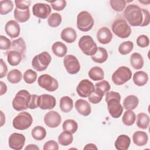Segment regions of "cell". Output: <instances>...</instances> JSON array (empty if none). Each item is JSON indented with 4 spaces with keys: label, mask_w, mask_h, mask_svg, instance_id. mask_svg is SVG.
<instances>
[{
    "label": "cell",
    "mask_w": 150,
    "mask_h": 150,
    "mask_svg": "<svg viewBox=\"0 0 150 150\" xmlns=\"http://www.w3.org/2000/svg\"><path fill=\"white\" fill-rule=\"evenodd\" d=\"M121 96L119 93L110 91L106 93L105 101L107 108L111 116L114 118H119L123 111L124 108L120 104Z\"/></svg>",
    "instance_id": "6da1fadb"
},
{
    "label": "cell",
    "mask_w": 150,
    "mask_h": 150,
    "mask_svg": "<svg viewBox=\"0 0 150 150\" xmlns=\"http://www.w3.org/2000/svg\"><path fill=\"white\" fill-rule=\"evenodd\" d=\"M124 15L128 23L132 26H141L143 22L142 10L138 5H128L124 10Z\"/></svg>",
    "instance_id": "7a4b0ae2"
},
{
    "label": "cell",
    "mask_w": 150,
    "mask_h": 150,
    "mask_svg": "<svg viewBox=\"0 0 150 150\" xmlns=\"http://www.w3.org/2000/svg\"><path fill=\"white\" fill-rule=\"evenodd\" d=\"M30 96L31 95L27 90H19L12 100V104L13 108L18 111L26 110L28 108Z\"/></svg>",
    "instance_id": "3957f363"
},
{
    "label": "cell",
    "mask_w": 150,
    "mask_h": 150,
    "mask_svg": "<svg viewBox=\"0 0 150 150\" xmlns=\"http://www.w3.org/2000/svg\"><path fill=\"white\" fill-rule=\"evenodd\" d=\"M78 45L84 54L90 56L96 53L98 48L92 37L89 35L81 36L79 40Z\"/></svg>",
    "instance_id": "277c9868"
},
{
    "label": "cell",
    "mask_w": 150,
    "mask_h": 150,
    "mask_svg": "<svg viewBox=\"0 0 150 150\" xmlns=\"http://www.w3.org/2000/svg\"><path fill=\"white\" fill-rule=\"evenodd\" d=\"M112 32L119 38L125 39L128 38L131 33V29L125 20L118 19L111 26Z\"/></svg>",
    "instance_id": "5b68a950"
},
{
    "label": "cell",
    "mask_w": 150,
    "mask_h": 150,
    "mask_svg": "<svg viewBox=\"0 0 150 150\" xmlns=\"http://www.w3.org/2000/svg\"><path fill=\"white\" fill-rule=\"evenodd\" d=\"M33 122L32 115L26 111L19 113L13 120V127L19 130H25L29 128Z\"/></svg>",
    "instance_id": "8992f818"
},
{
    "label": "cell",
    "mask_w": 150,
    "mask_h": 150,
    "mask_svg": "<svg viewBox=\"0 0 150 150\" xmlns=\"http://www.w3.org/2000/svg\"><path fill=\"white\" fill-rule=\"evenodd\" d=\"M94 21L91 15L87 11L80 12L77 16V27L82 32L90 30L94 26Z\"/></svg>",
    "instance_id": "52a82bcc"
},
{
    "label": "cell",
    "mask_w": 150,
    "mask_h": 150,
    "mask_svg": "<svg viewBox=\"0 0 150 150\" xmlns=\"http://www.w3.org/2000/svg\"><path fill=\"white\" fill-rule=\"evenodd\" d=\"M131 76L132 71L129 68L126 66H121L114 72L111 79L115 84L121 86L129 81Z\"/></svg>",
    "instance_id": "ba28073f"
},
{
    "label": "cell",
    "mask_w": 150,
    "mask_h": 150,
    "mask_svg": "<svg viewBox=\"0 0 150 150\" xmlns=\"http://www.w3.org/2000/svg\"><path fill=\"white\" fill-rule=\"evenodd\" d=\"M51 60L52 57L50 54L47 52H43L33 58L32 66L35 70L42 71L47 69Z\"/></svg>",
    "instance_id": "9c48e42d"
},
{
    "label": "cell",
    "mask_w": 150,
    "mask_h": 150,
    "mask_svg": "<svg viewBox=\"0 0 150 150\" xmlns=\"http://www.w3.org/2000/svg\"><path fill=\"white\" fill-rule=\"evenodd\" d=\"M38 83L40 87L49 91H54L59 87L57 80L47 74L40 76L38 79Z\"/></svg>",
    "instance_id": "30bf717a"
},
{
    "label": "cell",
    "mask_w": 150,
    "mask_h": 150,
    "mask_svg": "<svg viewBox=\"0 0 150 150\" xmlns=\"http://www.w3.org/2000/svg\"><path fill=\"white\" fill-rule=\"evenodd\" d=\"M63 64L67 71L71 74L77 73L80 69V64L78 59L72 54L64 56Z\"/></svg>",
    "instance_id": "8fae6325"
},
{
    "label": "cell",
    "mask_w": 150,
    "mask_h": 150,
    "mask_svg": "<svg viewBox=\"0 0 150 150\" xmlns=\"http://www.w3.org/2000/svg\"><path fill=\"white\" fill-rule=\"evenodd\" d=\"M94 90L93 83L87 79L82 80L76 87V91L78 95L83 98L88 97Z\"/></svg>",
    "instance_id": "7c38bea8"
},
{
    "label": "cell",
    "mask_w": 150,
    "mask_h": 150,
    "mask_svg": "<svg viewBox=\"0 0 150 150\" xmlns=\"http://www.w3.org/2000/svg\"><path fill=\"white\" fill-rule=\"evenodd\" d=\"M32 12L34 16L40 19H46L51 12L49 5L45 3H36L32 7Z\"/></svg>",
    "instance_id": "4fadbf2b"
},
{
    "label": "cell",
    "mask_w": 150,
    "mask_h": 150,
    "mask_svg": "<svg viewBox=\"0 0 150 150\" xmlns=\"http://www.w3.org/2000/svg\"><path fill=\"white\" fill-rule=\"evenodd\" d=\"M26 141L25 137L19 133L14 132L12 134L8 139V144L11 148L15 150L22 149Z\"/></svg>",
    "instance_id": "5bb4252c"
},
{
    "label": "cell",
    "mask_w": 150,
    "mask_h": 150,
    "mask_svg": "<svg viewBox=\"0 0 150 150\" xmlns=\"http://www.w3.org/2000/svg\"><path fill=\"white\" fill-rule=\"evenodd\" d=\"M62 118L60 114L55 111H50L44 117V122L47 127L52 128L57 127L61 123Z\"/></svg>",
    "instance_id": "9a60e30c"
},
{
    "label": "cell",
    "mask_w": 150,
    "mask_h": 150,
    "mask_svg": "<svg viewBox=\"0 0 150 150\" xmlns=\"http://www.w3.org/2000/svg\"><path fill=\"white\" fill-rule=\"evenodd\" d=\"M39 106L42 110H51L54 108L56 101V98L52 95L42 94L39 96Z\"/></svg>",
    "instance_id": "2e32d148"
},
{
    "label": "cell",
    "mask_w": 150,
    "mask_h": 150,
    "mask_svg": "<svg viewBox=\"0 0 150 150\" xmlns=\"http://www.w3.org/2000/svg\"><path fill=\"white\" fill-rule=\"evenodd\" d=\"M5 30L6 33L11 38L18 37L21 31L19 23L14 20H11L7 22L5 26Z\"/></svg>",
    "instance_id": "e0dca14e"
},
{
    "label": "cell",
    "mask_w": 150,
    "mask_h": 150,
    "mask_svg": "<svg viewBox=\"0 0 150 150\" xmlns=\"http://www.w3.org/2000/svg\"><path fill=\"white\" fill-rule=\"evenodd\" d=\"M112 38V35L110 30L107 27L101 28L97 33V40L101 44L109 43Z\"/></svg>",
    "instance_id": "ac0fdd59"
},
{
    "label": "cell",
    "mask_w": 150,
    "mask_h": 150,
    "mask_svg": "<svg viewBox=\"0 0 150 150\" xmlns=\"http://www.w3.org/2000/svg\"><path fill=\"white\" fill-rule=\"evenodd\" d=\"M75 108L77 112L83 116L89 115L91 111L89 103L83 99H79L75 102Z\"/></svg>",
    "instance_id": "d6986e66"
},
{
    "label": "cell",
    "mask_w": 150,
    "mask_h": 150,
    "mask_svg": "<svg viewBox=\"0 0 150 150\" xmlns=\"http://www.w3.org/2000/svg\"><path fill=\"white\" fill-rule=\"evenodd\" d=\"M60 37L64 42L68 43H71L76 40L77 33L73 28L67 27L63 29L60 34Z\"/></svg>",
    "instance_id": "ffe728a7"
},
{
    "label": "cell",
    "mask_w": 150,
    "mask_h": 150,
    "mask_svg": "<svg viewBox=\"0 0 150 150\" xmlns=\"http://www.w3.org/2000/svg\"><path fill=\"white\" fill-rule=\"evenodd\" d=\"M130 144V138L127 135L122 134L117 137L114 145L115 148L118 150H127Z\"/></svg>",
    "instance_id": "44dd1931"
},
{
    "label": "cell",
    "mask_w": 150,
    "mask_h": 150,
    "mask_svg": "<svg viewBox=\"0 0 150 150\" xmlns=\"http://www.w3.org/2000/svg\"><path fill=\"white\" fill-rule=\"evenodd\" d=\"M9 50H15L19 52L22 57L25 56L26 51V46L24 40L22 38H19L12 42V45Z\"/></svg>",
    "instance_id": "7402d4cb"
},
{
    "label": "cell",
    "mask_w": 150,
    "mask_h": 150,
    "mask_svg": "<svg viewBox=\"0 0 150 150\" xmlns=\"http://www.w3.org/2000/svg\"><path fill=\"white\" fill-rule=\"evenodd\" d=\"M132 140L134 144L138 146H142L147 144L148 137L145 132L138 131L134 133L132 135Z\"/></svg>",
    "instance_id": "603a6c76"
},
{
    "label": "cell",
    "mask_w": 150,
    "mask_h": 150,
    "mask_svg": "<svg viewBox=\"0 0 150 150\" xmlns=\"http://www.w3.org/2000/svg\"><path fill=\"white\" fill-rule=\"evenodd\" d=\"M138 98L134 95H129L126 97L123 101V107L128 110H133L138 105Z\"/></svg>",
    "instance_id": "cb8c5ba5"
},
{
    "label": "cell",
    "mask_w": 150,
    "mask_h": 150,
    "mask_svg": "<svg viewBox=\"0 0 150 150\" xmlns=\"http://www.w3.org/2000/svg\"><path fill=\"white\" fill-rule=\"evenodd\" d=\"M52 50L54 54L59 57H63L65 56L67 52V46L63 43L59 41L53 44Z\"/></svg>",
    "instance_id": "d4e9b609"
},
{
    "label": "cell",
    "mask_w": 150,
    "mask_h": 150,
    "mask_svg": "<svg viewBox=\"0 0 150 150\" xmlns=\"http://www.w3.org/2000/svg\"><path fill=\"white\" fill-rule=\"evenodd\" d=\"M148 81V75L144 71H138L133 76V81L138 86H144Z\"/></svg>",
    "instance_id": "484cf974"
},
{
    "label": "cell",
    "mask_w": 150,
    "mask_h": 150,
    "mask_svg": "<svg viewBox=\"0 0 150 150\" xmlns=\"http://www.w3.org/2000/svg\"><path fill=\"white\" fill-rule=\"evenodd\" d=\"M22 54L15 50H9L7 54V60L9 64L12 66H16L18 65L22 59Z\"/></svg>",
    "instance_id": "4316f807"
},
{
    "label": "cell",
    "mask_w": 150,
    "mask_h": 150,
    "mask_svg": "<svg viewBox=\"0 0 150 150\" xmlns=\"http://www.w3.org/2000/svg\"><path fill=\"white\" fill-rule=\"evenodd\" d=\"M108 53L105 49L101 47L97 48L96 53L91 56V59L96 63H103L108 59Z\"/></svg>",
    "instance_id": "83f0119b"
},
{
    "label": "cell",
    "mask_w": 150,
    "mask_h": 150,
    "mask_svg": "<svg viewBox=\"0 0 150 150\" xmlns=\"http://www.w3.org/2000/svg\"><path fill=\"white\" fill-rule=\"evenodd\" d=\"M59 107L62 111L64 112H70L73 107V100L69 96H63L60 100Z\"/></svg>",
    "instance_id": "f1b7e54d"
},
{
    "label": "cell",
    "mask_w": 150,
    "mask_h": 150,
    "mask_svg": "<svg viewBox=\"0 0 150 150\" xmlns=\"http://www.w3.org/2000/svg\"><path fill=\"white\" fill-rule=\"evenodd\" d=\"M130 64L132 67L136 69L139 70L142 68L144 66V59L141 54L138 53H134L130 56Z\"/></svg>",
    "instance_id": "f546056e"
},
{
    "label": "cell",
    "mask_w": 150,
    "mask_h": 150,
    "mask_svg": "<svg viewBox=\"0 0 150 150\" xmlns=\"http://www.w3.org/2000/svg\"><path fill=\"white\" fill-rule=\"evenodd\" d=\"M13 15L16 21L23 23L29 20L30 18V11L29 9L21 10L15 8Z\"/></svg>",
    "instance_id": "4dcf8cb0"
},
{
    "label": "cell",
    "mask_w": 150,
    "mask_h": 150,
    "mask_svg": "<svg viewBox=\"0 0 150 150\" xmlns=\"http://www.w3.org/2000/svg\"><path fill=\"white\" fill-rule=\"evenodd\" d=\"M89 77L94 81L103 80L104 78V73L103 70L98 66L92 67L88 71Z\"/></svg>",
    "instance_id": "1f68e13d"
},
{
    "label": "cell",
    "mask_w": 150,
    "mask_h": 150,
    "mask_svg": "<svg viewBox=\"0 0 150 150\" xmlns=\"http://www.w3.org/2000/svg\"><path fill=\"white\" fill-rule=\"evenodd\" d=\"M149 117L144 112L139 113L137 116V125L138 128L146 129L149 127Z\"/></svg>",
    "instance_id": "d6a6232c"
},
{
    "label": "cell",
    "mask_w": 150,
    "mask_h": 150,
    "mask_svg": "<svg viewBox=\"0 0 150 150\" xmlns=\"http://www.w3.org/2000/svg\"><path fill=\"white\" fill-rule=\"evenodd\" d=\"M73 137L71 132L64 131L58 137L59 143L63 146H67L72 143Z\"/></svg>",
    "instance_id": "836d02e7"
},
{
    "label": "cell",
    "mask_w": 150,
    "mask_h": 150,
    "mask_svg": "<svg viewBox=\"0 0 150 150\" xmlns=\"http://www.w3.org/2000/svg\"><path fill=\"white\" fill-rule=\"evenodd\" d=\"M32 137L37 141L43 140L46 136V131L45 128L38 125L34 127L31 132Z\"/></svg>",
    "instance_id": "e575fe53"
},
{
    "label": "cell",
    "mask_w": 150,
    "mask_h": 150,
    "mask_svg": "<svg viewBox=\"0 0 150 150\" xmlns=\"http://www.w3.org/2000/svg\"><path fill=\"white\" fill-rule=\"evenodd\" d=\"M95 86V90L102 96H104L106 93L109 92L111 88L110 83L106 80H101L97 83Z\"/></svg>",
    "instance_id": "d590c367"
},
{
    "label": "cell",
    "mask_w": 150,
    "mask_h": 150,
    "mask_svg": "<svg viewBox=\"0 0 150 150\" xmlns=\"http://www.w3.org/2000/svg\"><path fill=\"white\" fill-rule=\"evenodd\" d=\"M22 78V74L18 69H12L7 74V79L12 84L18 83L21 81Z\"/></svg>",
    "instance_id": "8d00e7d4"
},
{
    "label": "cell",
    "mask_w": 150,
    "mask_h": 150,
    "mask_svg": "<svg viewBox=\"0 0 150 150\" xmlns=\"http://www.w3.org/2000/svg\"><path fill=\"white\" fill-rule=\"evenodd\" d=\"M63 129L66 131H69L72 134H74L78 128V124L76 121L71 119L65 120L62 125Z\"/></svg>",
    "instance_id": "74e56055"
},
{
    "label": "cell",
    "mask_w": 150,
    "mask_h": 150,
    "mask_svg": "<svg viewBox=\"0 0 150 150\" xmlns=\"http://www.w3.org/2000/svg\"><path fill=\"white\" fill-rule=\"evenodd\" d=\"M135 119L136 116L132 110H127L124 112L122 118V121L125 125L131 126L134 124Z\"/></svg>",
    "instance_id": "f35d334b"
},
{
    "label": "cell",
    "mask_w": 150,
    "mask_h": 150,
    "mask_svg": "<svg viewBox=\"0 0 150 150\" xmlns=\"http://www.w3.org/2000/svg\"><path fill=\"white\" fill-rule=\"evenodd\" d=\"M13 8V4L12 1L5 0L0 2V13L1 15H6L11 12Z\"/></svg>",
    "instance_id": "ab89813d"
},
{
    "label": "cell",
    "mask_w": 150,
    "mask_h": 150,
    "mask_svg": "<svg viewBox=\"0 0 150 150\" xmlns=\"http://www.w3.org/2000/svg\"><path fill=\"white\" fill-rule=\"evenodd\" d=\"M134 48V44L131 41H125L121 43L118 47V52L122 55L129 54Z\"/></svg>",
    "instance_id": "60d3db41"
},
{
    "label": "cell",
    "mask_w": 150,
    "mask_h": 150,
    "mask_svg": "<svg viewBox=\"0 0 150 150\" xmlns=\"http://www.w3.org/2000/svg\"><path fill=\"white\" fill-rule=\"evenodd\" d=\"M62 16L59 13H52L47 19L48 25L52 28H56L60 25Z\"/></svg>",
    "instance_id": "b9f144b4"
},
{
    "label": "cell",
    "mask_w": 150,
    "mask_h": 150,
    "mask_svg": "<svg viewBox=\"0 0 150 150\" xmlns=\"http://www.w3.org/2000/svg\"><path fill=\"white\" fill-rule=\"evenodd\" d=\"M23 80L28 84H32L37 79V73L32 69H28L23 74Z\"/></svg>",
    "instance_id": "7bdbcfd3"
},
{
    "label": "cell",
    "mask_w": 150,
    "mask_h": 150,
    "mask_svg": "<svg viewBox=\"0 0 150 150\" xmlns=\"http://www.w3.org/2000/svg\"><path fill=\"white\" fill-rule=\"evenodd\" d=\"M110 4L113 10L116 12H121L124 9L126 1L124 0H111Z\"/></svg>",
    "instance_id": "ee69618b"
},
{
    "label": "cell",
    "mask_w": 150,
    "mask_h": 150,
    "mask_svg": "<svg viewBox=\"0 0 150 150\" xmlns=\"http://www.w3.org/2000/svg\"><path fill=\"white\" fill-rule=\"evenodd\" d=\"M137 44L138 46L142 48L148 47L149 44V40L148 37L144 35L139 36L137 39Z\"/></svg>",
    "instance_id": "f6af8a7d"
},
{
    "label": "cell",
    "mask_w": 150,
    "mask_h": 150,
    "mask_svg": "<svg viewBox=\"0 0 150 150\" xmlns=\"http://www.w3.org/2000/svg\"><path fill=\"white\" fill-rule=\"evenodd\" d=\"M12 45V42L6 37L1 35L0 36V49L1 50L10 49Z\"/></svg>",
    "instance_id": "bcb514c9"
},
{
    "label": "cell",
    "mask_w": 150,
    "mask_h": 150,
    "mask_svg": "<svg viewBox=\"0 0 150 150\" xmlns=\"http://www.w3.org/2000/svg\"><path fill=\"white\" fill-rule=\"evenodd\" d=\"M15 4L16 8L21 10H27L29 9L31 1L29 0H16L15 1Z\"/></svg>",
    "instance_id": "7dc6e473"
},
{
    "label": "cell",
    "mask_w": 150,
    "mask_h": 150,
    "mask_svg": "<svg viewBox=\"0 0 150 150\" xmlns=\"http://www.w3.org/2000/svg\"><path fill=\"white\" fill-rule=\"evenodd\" d=\"M51 4L52 8L57 11H62L66 6V1L64 0H58L54 2H49Z\"/></svg>",
    "instance_id": "c3c4849f"
},
{
    "label": "cell",
    "mask_w": 150,
    "mask_h": 150,
    "mask_svg": "<svg viewBox=\"0 0 150 150\" xmlns=\"http://www.w3.org/2000/svg\"><path fill=\"white\" fill-rule=\"evenodd\" d=\"M39 106V96L32 94L30 96V100L28 105V108L33 110L36 109Z\"/></svg>",
    "instance_id": "681fc988"
},
{
    "label": "cell",
    "mask_w": 150,
    "mask_h": 150,
    "mask_svg": "<svg viewBox=\"0 0 150 150\" xmlns=\"http://www.w3.org/2000/svg\"><path fill=\"white\" fill-rule=\"evenodd\" d=\"M103 97V96L94 90V91L88 97V100L93 104H97L101 101Z\"/></svg>",
    "instance_id": "f907efd6"
},
{
    "label": "cell",
    "mask_w": 150,
    "mask_h": 150,
    "mask_svg": "<svg viewBox=\"0 0 150 150\" xmlns=\"http://www.w3.org/2000/svg\"><path fill=\"white\" fill-rule=\"evenodd\" d=\"M43 150H58L59 149V145L54 140H49L47 141L43 146Z\"/></svg>",
    "instance_id": "816d5d0a"
},
{
    "label": "cell",
    "mask_w": 150,
    "mask_h": 150,
    "mask_svg": "<svg viewBox=\"0 0 150 150\" xmlns=\"http://www.w3.org/2000/svg\"><path fill=\"white\" fill-rule=\"evenodd\" d=\"M143 14V22L140 26H146L149 25L150 22V15L148 10L145 9H141Z\"/></svg>",
    "instance_id": "f5cc1de1"
},
{
    "label": "cell",
    "mask_w": 150,
    "mask_h": 150,
    "mask_svg": "<svg viewBox=\"0 0 150 150\" xmlns=\"http://www.w3.org/2000/svg\"><path fill=\"white\" fill-rule=\"evenodd\" d=\"M1 62V66H0V78L2 79L4 77L7 73L8 68L6 66V63L4 62L2 59H0Z\"/></svg>",
    "instance_id": "db71d44e"
},
{
    "label": "cell",
    "mask_w": 150,
    "mask_h": 150,
    "mask_svg": "<svg viewBox=\"0 0 150 150\" xmlns=\"http://www.w3.org/2000/svg\"><path fill=\"white\" fill-rule=\"evenodd\" d=\"M0 86H1V90H0V95L2 96L4 95L7 91V86L5 83L1 81H0Z\"/></svg>",
    "instance_id": "11a10c76"
},
{
    "label": "cell",
    "mask_w": 150,
    "mask_h": 150,
    "mask_svg": "<svg viewBox=\"0 0 150 150\" xmlns=\"http://www.w3.org/2000/svg\"><path fill=\"white\" fill-rule=\"evenodd\" d=\"M84 149H97V147L96 146V145L94 144H87L84 147Z\"/></svg>",
    "instance_id": "9f6ffc18"
},
{
    "label": "cell",
    "mask_w": 150,
    "mask_h": 150,
    "mask_svg": "<svg viewBox=\"0 0 150 150\" xmlns=\"http://www.w3.org/2000/svg\"><path fill=\"white\" fill-rule=\"evenodd\" d=\"M25 149H35L39 150V148L35 144H29L25 148Z\"/></svg>",
    "instance_id": "6f0895ef"
},
{
    "label": "cell",
    "mask_w": 150,
    "mask_h": 150,
    "mask_svg": "<svg viewBox=\"0 0 150 150\" xmlns=\"http://www.w3.org/2000/svg\"><path fill=\"white\" fill-rule=\"evenodd\" d=\"M1 126L2 127V124H3V118H5V116L4 117V114H3V112L2 111H1Z\"/></svg>",
    "instance_id": "680465c9"
},
{
    "label": "cell",
    "mask_w": 150,
    "mask_h": 150,
    "mask_svg": "<svg viewBox=\"0 0 150 150\" xmlns=\"http://www.w3.org/2000/svg\"><path fill=\"white\" fill-rule=\"evenodd\" d=\"M139 2L140 3H142V4H149L150 1H140L139 0Z\"/></svg>",
    "instance_id": "91938a15"
}]
</instances>
